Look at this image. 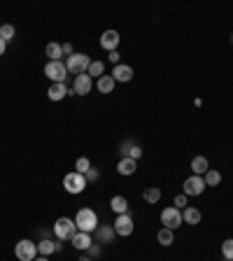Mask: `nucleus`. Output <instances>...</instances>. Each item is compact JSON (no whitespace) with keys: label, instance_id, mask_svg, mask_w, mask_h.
I'll return each mask as SVG.
<instances>
[{"label":"nucleus","instance_id":"f257e3e1","mask_svg":"<svg viewBox=\"0 0 233 261\" xmlns=\"http://www.w3.org/2000/svg\"><path fill=\"white\" fill-rule=\"evenodd\" d=\"M75 224H77V231H82V233H93L98 229V215L91 207H82L75 215Z\"/></svg>","mask_w":233,"mask_h":261},{"label":"nucleus","instance_id":"f03ea898","mask_svg":"<svg viewBox=\"0 0 233 261\" xmlns=\"http://www.w3.org/2000/svg\"><path fill=\"white\" fill-rule=\"evenodd\" d=\"M89 65H91V59H89V54H82V52H75L72 56H68V61H65V68H68L70 75H82V72H86L89 70Z\"/></svg>","mask_w":233,"mask_h":261},{"label":"nucleus","instance_id":"7ed1b4c3","mask_svg":"<svg viewBox=\"0 0 233 261\" xmlns=\"http://www.w3.org/2000/svg\"><path fill=\"white\" fill-rule=\"evenodd\" d=\"M54 233L61 243L63 240H70L77 233V224H75V219H70V217H58L54 222Z\"/></svg>","mask_w":233,"mask_h":261},{"label":"nucleus","instance_id":"20e7f679","mask_svg":"<svg viewBox=\"0 0 233 261\" xmlns=\"http://www.w3.org/2000/svg\"><path fill=\"white\" fill-rule=\"evenodd\" d=\"M86 177L82 175V173H77V170H72V173H68V175L63 177V189L68 194H82L86 189Z\"/></svg>","mask_w":233,"mask_h":261},{"label":"nucleus","instance_id":"39448f33","mask_svg":"<svg viewBox=\"0 0 233 261\" xmlns=\"http://www.w3.org/2000/svg\"><path fill=\"white\" fill-rule=\"evenodd\" d=\"M45 75L52 79V84H63L65 77H68V68H65L63 61H47Z\"/></svg>","mask_w":233,"mask_h":261},{"label":"nucleus","instance_id":"423d86ee","mask_svg":"<svg viewBox=\"0 0 233 261\" xmlns=\"http://www.w3.org/2000/svg\"><path fill=\"white\" fill-rule=\"evenodd\" d=\"M14 254L19 261H35V257H38V243H33L28 238L19 240L14 247Z\"/></svg>","mask_w":233,"mask_h":261},{"label":"nucleus","instance_id":"0eeeda50","mask_svg":"<svg viewBox=\"0 0 233 261\" xmlns=\"http://www.w3.org/2000/svg\"><path fill=\"white\" fill-rule=\"evenodd\" d=\"M161 224L166 226V229H171V231H175V229H179L182 226V210H177V207L173 205V207H166L161 212Z\"/></svg>","mask_w":233,"mask_h":261},{"label":"nucleus","instance_id":"6e6552de","mask_svg":"<svg viewBox=\"0 0 233 261\" xmlns=\"http://www.w3.org/2000/svg\"><path fill=\"white\" fill-rule=\"evenodd\" d=\"M112 229H115L116 236H121V238H128L135 229V224H133V217L126 212V215H116L115 224H112Z\"/></svg>","mask_w":233,"mask_h":261},{"label":"nucleus","instance_id":"1a4fd4ad","mask_svg":"<svg viewBox=\"0 0 233 261\" xmlns=\"http://www.w3.org/2000/svg\"><path fill=\"white\" fill-rule=\"evenodd\" d=\"M182 189H184V196H201L205 192V182H203L201 175H191L184 180Z\"/></svg>","mask_w":233,"mask_h":261},{"label":"nucleus","instance_id":"9d476101","mask_svg":"<svg viewBox=\"0 0 233 261\" xmlns=\"http://www.w3.org/2000/svg\"><path fill=\"white\" fill-rule=\"evenodd\" d=\"M91 89H93V79L86 75V72L75 77V82H72V91H75V96H86V93H91Z\"/></svg>","mask_w":233,"mask_h":261},{"label":"nucleus","instance_id":"9b49d317","mask_svg":"<svg viewBox=\"0 0 233 261\" xmlns=\"http://www.w3.org/2000/svg\"><path fill=\"white\" fill-rule=\"evenodd\" d=\"M133 75H135L133 68L131 65H126V63H119V65H115V70H112V79H115V82H121V84L131 82Z\"/></svg>","mask_w":233,"mask_h":261},{"label":"nucleus","instance_id":"f8f14e48","mask_svg":"<svg viewBox=\"0 0 233 261\" xmlns=\"http://www.w3.org/2000/svg\"><path fill=\"white\" fill-rule=\"evenodd\" d=\"M70 243H72V247H75L77 252H86V250L93 245V238H91V233H82V231H77V233L70 238Z\"/></svg>","mask_w":233,"mask_h":261},{"label":"nucleus","instance_id":"ddd939ff","mask_svg":"<svg viewBox=\"0 0 233 261\" xmlns=\"http://www.w3.org/2000/svg\"><path fill=\"white\" fill-rule=\"evenodd\" d=\"M61 250H63L61 240H42V243H38V254L40 257H52L54 252H61Z\"/></svg>","mask_w":233,"mask_h":261},{"label":"nucleus","instance_id":"4468645a","mask_svg":"<svg viewBox=\"0 0 233 261\" xmlns=\"http://www.w3.org/2000/svg\"><path fill=\"white\" fill-rule=\"evenodd\" d=\"M119 33L116 31H105L101 35V47L105 52H116V47H119Z\"/></svg>","mask_w":233,"mask_h":261},{"label":"nucleus","instance_id":"2eb2a0df","mask_svg":"<svg viewBox=\"0 0 233 261\" xmlns=\"http://www.w3.org/2000/svg\"><path fill=\"white\" fill-rule=\"evenodd\" d=\"M135 170H138V161H133V159H128V156L116 161V173H119V175L128 177V175H133Z\"/></svg>","mask_w":233,"mask_h":261},{"label":"nucleus","instance_id":"dca6fc26","mask_svg":"<svg viewBox=\"0 0 233 261\" xmlns=\"http://www.w3.org/2000/svg\"><path fill=\"white\" fill-rule=\"evenodd\" d=\"M201 219H203L201 210H196V207H191V205H186L184 210H182V222H184V224L196 226V224H201Z\"/></svg>","mask_w":233,"mask_h":261},{"label":"nucleus","instance_id":"f3484780","mask_svg":"<svg viewBox=\"0 0 233 261\" xmlns=\"http://www.w3.org/2000/svg\"><path fill=\"white\" fill-rule=\"evenodd\" d=\"M47 96H49V100L58 103V100H63L65 96H68V86L65 84H52L49 89H47Z\"/></svg>","mask_w":233,"mask_h":261},{"label":"nucleus","instance_id":"a211bd4d","mask_svg":"<svg viewBox=\"0 0 233 261\" xmlns=\"http://www.w3.org/2000/svg\"><path fill=\"white\" fill-rule=\"evenodd\" d=\"M110 207H112L115 215H126V212H128V200H126L124 196H112Z\"/></svg>","mask_w":233,"mask_h":261},{"label":"nucleus","instance_id":"6ab92c4d","mask_svg":"<svg viewBox=\"0 0 233 261\" xmlns=\"http://www.w3.org/2000/svg\"><path fill=\"white\" fill-rule=\"evenodd\" d=\"M96 86H98V93H112L115 91V86H116V82L112 79V75H103V77H98Z\"/></svg>","mask_w":233,"mask_h":261},{"label":"nucleus","instance_id":"aec40b11","mask_svg":"<svg viewBox=\"0 0 233 261\" xmlns=\"http://www.w3.org/2000/svg\"><path fill=\"white\" fill-rule=\"evenodd\" d=\"M191 170H194V175H205L210 170V163H208V159L205 156H194L191 159Z\"/></svg>","mask_w":233,"mask_h":261},{"label":"nucleus","instance_id":"412c9836","mask_svg":"<svg viewBox=\"0 0 233 261\" xmlns=\"http://www.w3.org/2000/svg\"><path fill=\"white\" fill-rule=\"evenodd\" d=\"M98 243H105V245H108V243H115V238H116V233H115V229H112V226H108V224H105V226H98Z\"/></svg>","mask_w":233,"mask_h":261},{"label":"nucleus","instance_id":"4be33fe9","mask_svg":"<svg viewBox=\"0 0 233 261\" xmlns=\"http://www.w3.org/2000/svg\"><path fill=\"white\" fill-rule=\"evenodd\" d=\"M45 54L49 56V61H61V56H63V47L58 45V42H49L45 49Z\"/></svg>","mask_w":233,"mask_h":261},{"label":"nucleus","instance_id":"5701e85b","mask_svg":"<svg viewBox=\"0 0 233 261\" xmlns=\"http://www.w3.org/2000/svg\"><path fill=\"white\" fill-rule=\"evenodd\" d=\"M156 238H159V243H161L163 247H171L173 243H175V231H171V229H166V226H163V229L156 233Z\"/></svg>","mask_w":233,"mask_h":261},{"label":"nucleus","instance_id":"b1692460","mask_svg":"<svg viewBox=\"0 0 233 261\" xmlns=\"http://www.w3.org/2000/svg\"><path fill=\"white\" fill-rule=\"evenodd\" d=\"M203 182H205V187H217L219 182H222V173L215 168H210L205 175H203Z\"/></svg>","mask_w":233,"mask_h":261},{"label":"nucleus","instance_id":"393cba45","mask_svg":"<svg viewBox=\"0 0 233 261\" xmlns=\"http://www.w3.org/2000/svg\"><path fill=\"white\" fill-rule=\"evenodd\" d=\"M142 198L154 205V203H159V200H161V189H159V187H149V189H145V192H142Z\"/></svg>","mask_w":233,"mask_h":261},{"label":"nucleus","instance_id":"a878e982","mask_svg":"<svg viewBox=\"0 0 233 261\" xmlns=\"http://www.w3.org/2000/svg\"><path fill=\"white\" fill-rule=\"evenodd\" d=\"M103 70H105V63L103 61H91V65H89V70H86V75L91 77H96V79H98V77H103Z\"/></svg>","mask_w":233,"mask_h":261},{"label":"nucleus","instance_id":"bb28decb","mask_svg":"<svg viewBox=\"0 0 233 261\" xmlns=\"http://www.w3.org/2000/svg\"><path fill=\"white\" fill-rule=\"evenodd\" d=\"M222 257H224L226 261H233V238H226L224 243H222Z\"/></svg>","mask_w":233,"mask_h":261},{"label":"nucleus","instance_id":"cd10ccee","mask_svg":"<svg viewBox=\"0 0 233 261\" xmlns=\"http://www.w3.org/2000/svg\"><path fill=\"white\" fill-rule=\"evenodd\" d=\"M14 26H12V23H2V26H0V38L5 40V42H9V40L14 38Z\"/></svg>","mask_w":233,"mask_h":261},{"label":"nucleus","instance_id":"c85d7f7f","mask_svg":"<svg viewBox=\"0 0 233 261\" xmlns=\"http://www.w3.org/2000/svg\"><path fill=\"white\" fill-rule=\"evenodd\" d=\"M89 168H91V161H89L86 156H79L77 161H75V170L82 173V175H86V170H89Z\"/></svg>","mask_w":233,"mask_h":261},{"label":"nucleus","instance_id":"c756f323","mask_svg":"<svg viewBox=\"0 0 233 261\" xmlns=\"http://www.w3.org/2000/svg\"><path fill=\"white\" fill-rule=\"evenodd\" d=\"M86 254H89V259H98V257L103 254V250H101V245H98V243H93V245L86 250Z\"/></svg>","mask_w":233,"mask_h":261},{"label":"nucleus","instance_id":"7c9ffc66","mask_svg":"<svg viewBox=\"0 0 233 261\" xmlns=\"http://www.w3.org/2000/svg\"><path fill=\"white\" fill-rule=\"evenodd\" d=\"M140 156H142V149H140L138 145H131V149H128V159H133V161H138Z\"/></svg>","mask_w":233,"mask_h":261},{"label":"nucleus","instance_id":"2f4dec72","mask_svg":"<svg viewBox=\"0 0 233 261\" xmlns=\"http://www.w3.org/2000/svg\"><path fill=\"white\" fill-rule=\"evenodd\" d=\"M186 200H189V196H184V194L175 196V207H177V210H184V207H186Z\"/></svg>","mask_w":233,"mask_h":261},{"label":"nucleus","instance_id":"473e14b6","mask_svg":"<svg viewBox=\"0 0 233 261\" xmlns=\"http://www.w3.org/2000/svg\"><path fill=\"white\" fill-rule=\"evenodd\" d=\"M84 177H86V182H96V180L101 177V173H98V168H89Z\"/></svg>","mask_w":233,"mask_h":261},{"label":"nucleus","instance_id":"72a5a7b5","mask_svg":"<svg viewBox=\"0 0 233 261\" xmlns=\"http://www.w3.org/2000/svg\"><path fill=\"white\" fill-rule=\"evenodd\" d=\"M63 47V56L68 54V56H72L75 54V49H72V45H70V42H65V45H61Z\"/></svg>","mask_w":233,"mask_h":261},{"label":"nucleus","instance_id":"f704fd0d","mask_svg":"<svg viewBox=\"0 0 233 261\" xmlns=\"http://www.w3.org/2000/svg\"><path fill=\"white\" fill-rule=\"evenodd\" d=\"M108 59H110L112 63H115V65H119V59H121V54H119V52H110Z\"/></svg>","mask_w":233,"mask_h":261},{"label":"nucleus","instance_id":"c9c22d12","mask_svg":"<svg viewBox=\"0 0 233 261\" xmlns=\"http://www.w3.org/2000/svg\"><path fill=\"white\" fill-rule=\"evenodd\" d=\"M5 49H7V42H5V40L0 38V56L5 54Z\"/></svg>","mask_w":233,"mask_h":261},{"label":"nucleus","instance_id":"e433bc0d","mask_svg":"<svg viewBox=\"0 0 233 261\" xmlns=\"http://www.w3.org/2000/svg\"><path fill=\"white\" fill-rule=\"evenodd\" d=\"M35 261H49V257H40V254H38V257H35Z\"/></svg>","mask_w":233,"mask_h":261}]
</instances>
